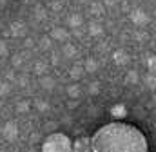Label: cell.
<instances>
[{
    "label": "cell",
    "instance_id": "obj_1",
    "mask_svg": "<svg viewBox=\"0 0 156 152\" xmlns=\"http://www.w3.org/2000/svg\"><path fill=\"white\" fill-rule=\"evenodd\" d=\"M91 152H149V143L138 127L113 121L94 132Z\"/></svg>",
    "mask_w": 156,
    "mask_h": 152
},
{
    "label": "cell",
    "instance_id": "obj_2",
    "mask_svg": "<svg viewBox=\"0 0 156 152\" xmlns=\"http://www.w3.org/2000/svg\"><path fill=\"white\" fill-rule=\"evenodd\" d=\"M71 149H73L71 140L60 132L47 136L42 143V152H71Z\"/></svg>",
    "mask_w": 156,
    "mask_h": 152
},
{
    "label": "cell",
    "instance_id": "obj_3",
    "mask_svg": "<svg viewBox=\"0 0 156 152\" xmlns=\"http://www.w3.org/2000/svg\"><path fill=\"white\" fill-rule=\"evenodd\" d=\"M71 152H91V141H87V140H78L76 143L73 145Z\"/></svg>",
    "mask_w": 156,
    "mask_h": 152
}]
</instances>
